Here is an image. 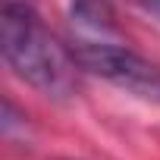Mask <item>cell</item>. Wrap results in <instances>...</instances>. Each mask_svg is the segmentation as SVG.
<instances>
[{
  "label": "cell",
  "mask_w": 160,
  "mask_h": 160,
  "mask_svg": "<svg viewBox=\"0 0 160 160\" xmlns=\"http://www.w3.org/2000/svg\"><path fill=\"white\" fill-rule=\"evenodd\" d=\"M0 50L22 82L47 98H72L82 85V63L75 60L72 47L60 44L44 28L28 0H3Z\"/></svg>",
  "instance_id": "1"
},
{
  "label": "cell",
  "mask_w": 160,
  "mask_h": 160,
  "mask_svg": "<svg viewBox=\"0 0 160 160\" xmlns=\"http://www.w3.org/2000/svg\"><path fill=\"white\" fill-rule=\"evenodd\" d=\"M72 53L85 72L107 78L110 85H116L141 101L160 104V66L144 60L141 53H135L122 44H107V41H75Z\"/></svg>",
  "instance_id": "2"
},
{
  "label": "cell",
  "mask_w": 160,
  "mask_h": 160,
  "mask_svg": "<svg viewBox=\"0 0 160 160\" xmlns=\"http://www.w3.org/2000/svg\"><path fill=\"white\" fill-rule=\"evenodd\" d=\"M69 13L78 25H85L91 32H113L116 28L113 0H69Z\"/></svg>",
  "instance_id": "3"
},
{
  "label": "cell",
  "mask_w": 160,
  "mask_h": 160,
  "mask_svg": "<svg viewBox=\"0 0 160 160\" xmlns=\"http://www.w3.org/2000/svg\"><path fill=\"white\" fill-rule=\"evenodd\" d=\"M135 3H138V10H144L148 16H154L160 22V0H135Z\"/></svg>",
  "instance_id": "4"
}]
</instances>
